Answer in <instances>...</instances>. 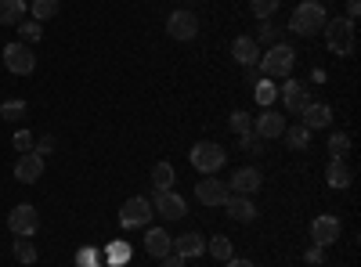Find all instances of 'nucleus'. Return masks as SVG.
<instances>
[{
	"mask_svg": "<svg viewBox=\"0 0 361 267\" xmlns=\"http://www.w3.org/2000/svg\"><path fill=\"white\" fill-rule=\"evenodd\" d=\"M188 159H192L195 170H202V173L209 177V173H217V170L228 163V152H224L217 141H195L192 152H188Z\"/></svg>",
	"mask_w": 361,
	"mask_h": 267,
	"instance_id": "nucleus-4",
	"label": "nucleus"
},
{
	"mask_svg": "<svg viewBox=\"0 0 361 267\" xmlns=\"http://www.w3.org/2000/svg\"><path fill=\"white\" fill-rule=\"evenodd\" d=\"M145 253L156 256V260H163L166 253H173V239L166 235V228H148L145 231Z\"/></svg>",
	"mask_w": 361,
	"mask_h": 267,
	"instance_id": "nucleus-19",
	"label": "nucleus"
},
{
	"mask_svg": "<svg viewBox=\"0 0 361 267\" xmlns=\"http://www.w3.org/2000/svg\"><path fill=\"white\" fill-rule=\"evenodd\" d=\"M33 152H37V156H44V159H47V156H51V152H54V137H51V134H47V137H40V141H33Z\"/></svg>",
	"mask_w": 361,
	"mask_h": 267,
	"instance_id": "nucleus-35",
	"label": "nucleus"
},
{
	"mask_svg": "<svg viewBox=\"0 0 361 267\" xmlns=\"http://www.w3.org/2000/svg\"><path fill=\"white\" fill-rule=\"evenodd\" d=\"M25 11H29L25 0H0V25H18Z\"/></svg>",
	"mask_w": 361,
	"mask_h": 267,
	"instance_id": "nucleus-22",
	"label": "nucleus"
},
{
	"mask_svg": "<svg viewBox=\"0 0 361 267\" xmlns=\"http://www.w3.org/2000/svg\"><path fill=\"white\" fill-rule=\"evenodd\" d=\"M325 181H329V188L343 192V188L354 181V170H350V163H347V159H329V166H325Z\"/></svg>",
	"mask_w": 361,
	"mask_h": 267,
	"instance_id": "nucleus-21",
	"label": "nucleus"
},
{
	"mask_svg": "<svg viewBox=\"0 0 361 267\" xmlns=\"http://www.w3.org/2000/svg\"><path fill=\"white\" fill-rule=\"evenodd\" d=\"M11 144H15V152H18V156H22V152H33V134L22 127V130L11 137Z\"/></svg>",
	"mask_w": 361,
	"mask_h": 267,
	"instance_id": "nucleus-34",
	"label": "nucleus"
},
{
	"mask_svg": "<svg viewBox=\"0 0 361 267\" xmlns=\"http://www.w3.org/2000/svg\"><path fill=\"white\" fill-rule=\"evenodd\" d=\"M195 199H199L202 206H224V199H228V188L217 181L214 173H209V177H202V181L195 185Z\"/></svg>",
	"mask_w": 361,
	"mask_h": 267,
	"instance_id": "nucleus-16",
	"label": "nucleus"
},
{
	"mask_svg": "<svg viewBox=\"0 0 361 267\" xmlns=\"http://www.w3.org/2000/svg\"><path fill=\"white\" fill-rule=\"evenodd\" d=\"M166 37L170 40H195L199 37V18H195V11H188V8H177V11H170L166 15Z\"/></svg>",
	"mask_w": 361,
	"mask_h": 267,
	"instance_id": "nucleus-5",
	"label": "nucleus"
},
{
	"mask_svg": "<svg viewBox=\"0 0 361 267\" xmlns=\"http://www.w3.org/2000/svg\"><path fill=\"white\" fill-rule=\"evenodd\" d=\"M325 22H329L325 4H318V0H304V4L293 11V18H289V33H296V37H318L325 29Z\"/></svg>",
	"mask_w": 361,
	"mask_h": 267,
	"instance_id": "nucleus-1",
	"label": "nucleus"
},
{
	"mask_svg": "<svg viewBox=\"0 0 361 267\" xmlns=\"http://www.w3.org/2000/svg\"><path fill=\"white\" fill-rule=\"evenodd\" d=\"M58 8H62L58 0H33V8H29V11H33V18H37V22H47V18H54V15H58Z\"/></svg>",
	"mask_w": 361,
	"mask_h": 267,
	"instance_id": "nucleus-30",
	"label": "nucleus"
},
{
	"mask_svg": "<svg viewBox=\"0 0 361 267\" xmlns=\"http://www.w3.org/2000/svg\"><path fill=\"white\" fill-rule=\"evenodd\" d=\"M40 37H44V22H37V18H22L18 22V40L22 44H40Z\"/></svg>",
	"mask_w": 361,
	"mask_h": 267,
	"instance_id": "nucleus-26",
	"label": "nucleus"
},
{
	"mask_svg": "<svg viewBox=\"0 0 361 267\" xmlns=\"http://www.w3.org/2000/svg\"><path fill=\"white\" fill-rule=\"evenodd\" d=\"M300 120H304L307 130H325L329 123H333V108H329L325 101H314V98H311V105L300 112Z\"/></svg>",
	"mask_w": 361,
	"mask_h": 267,
	"instance_id": "nucleus-17",
	"label": "nucleus"
},
{
	"mask_svg": "<svg viewBox=\"0 0 361 267\" xmlns=\"http://www.w3.org/2000/svg\"><path fill=\"white\" fill-rule=\"evenodd\" d=\"M8 228L18 235V239H33L37 228H40V213H37V206H29V202L15 206V210L8 213Z\"/></svg>",
	"mask_w": 361,
	"mask_h": 267,
	"instance_id": "nucleus-7",
	"label": "nucleus"
},
{
	"mask_svg": "<svg viewBox=\"0 0 361 267\" xmlns=\"http://www.w3.org/2000/svg\"><path fill=\"white\" fill-rule=\"evenodd\" d=\"M357 15H361V0H347V18L354 22Z\"/></svg>",
	"mask_w": 361,
	"mask_h": 267,
	"instance_id": "nucleus-39",
	"label": "nucleus"
},
{
	"mask_svg": "<svg viewBox=\"0 0 361 267\" xmlns=\"http://www.w3.org/2000/svg\"><path fill=\"white\" fill-rule=\"evenodd\" d=\"M238 141H243V148H246V152H260V137H253V134H243Z\"/></svg>",
	"mask_w": 361,
	"mask_h": 267,
	"instance_id": "nucleus-37",
	"label": "nucleus"
},
{
	"mask_svg": "<svg viewBox=\"0 0 361 267\" xmlns=\"http://www.w3.org/2000/svg\"><path fill=\"white\" fill-rule=\"evenodd\" d=\"M228 127H231V134H253V116L250 112H231V120H228Z\"/></svg>",
	"mask_w": 361,
	"mask_h": 267,
	"instance_id": "nucleus-32",
	"label": "nucleus"
},
{
	"mask_svg": "<svg viewBox=\"0 0 361 267\" xmlns=\"http://www.w3.org/2000/svg\"><path fill=\"white\" fill-rule=\"evenodd\" d=\"M279 4H282V0H250V8H253L257 18H271L279 11Z\"/></svg>",
	"mask_w": 361,
	"mask_h": 267,
	"instance_id": "nucleus-33",
	"label": "nucleus"
},
{
	"mask_svg": "<svg viewBox=\"0 0 361 267\" xmlns=\"http://www.w3.org/2000/svg\"><path fill=\"white\" fill-rule=\"evenodd\" d=\"M11 249H15V260L25 263V267H29V263H37V256H40L37 246H33V239H18V235H15V246H11Z\"/></svg>",
	"mask_w": 361,
	"mask_h": 267,
	"instance_id": "nucleus-27",
	"label": "nucleus"
},
{
	"mask_svg": "<svg viewBox=\"0 0 361 267\" xmlns=\"http://www.w3.org/2000/svg\"><path fill=\"white\" fill-rule=\"evenodd\" d=\"M282 141H286V144L293 148V152H304V148L311 144V130H307L304 123H296V127H286Z\"/></svg>",
	"mask_w": 361,
	"mask_h": 267,
	"instance_id": "nucleus-23",
	"label": "nucleus"
},
{
	"mask_svg": "<svg viewBox=\"0 0 361 267\" xmlns=\"http://www.w3.org/2000/svg\"><path fill=\"white\" fill-rule=\"evenodd\" d=\"M253 130H257V137H260V141H275V137H282V134H286V120H282V116H279L275 108H264V112L257 116Z\"/></svg>",
	"mask_w": 361,
	"mask_h": 267,
	"instance_id": "nucleus-13",
	"label": "nucleus"
},
{
	"mask_svg": "<svg viewBox=\"0 0 361 267\" xmlns=\"http://www.w3.org/2000/svg\"><path fill=\"white\" fill-rule=\"evenodd\" d=\"M257 66H260V73H264L267 80H282V76H289L293 66H296V51H293L286 40H279V44L267 47V54H260Z\"/></svg>",
	"mask_w": 361,
	"mask_h": 267,
	"instance_id": "nucleus-2",
	"label": "nucleus"
},
{
	"mask_svg": "<svg viewBox=\"0 0 361 267\" xmlns=\"http://www.w3.org/2000/svg\"><path fill=\"white\" fill-rule=\"evenodd\" d=\"M173 253L185 256V260H195V256L206 253V239L199 231H185V235H177V239H173Z\"/></svg>",
	"mask_w": 361,
	"mask_h": 267,
	"instance_id": "nucleus-20",
	"label": "nucleus"
},
{
	"mask_svg": "<svg viewBox=\"0 0 361 267\" xmlns=\"http://www.w3.org/2000/svg\"><path fill=\"white\" fill-rule=\"evenodd\" d=\"M148 221H152V202L148 199H127L123 206H119V228H145Z\"/></svg>",
	"mask_w": 361,
	"mask_h": 267,
	"instance_id": "nucleus-8",
	"label": "nucleus"
},
{
	"mask_svg": "<svg viewBox=\"0 0 361 267\" xmlns=\"http://www.w3.org/2000/svg\"><path fill=\"white\" fill-rule=\"evenodd\" d=\"M347 152H350V134H329V156L347 159Z\"/></svg>",
	"mask_w": 361,
	"mask_h": 267,
	"instance_id": "nucleus-29",
	"label": "nucleus"
},
{
	"mask_svg": "<svg viewBox=\"0 0 361 267\" xmlns=\"http://www.w3.org/2000/svg\"><path fill=\"white\" fill-rule=\"evenodd\" d=\"M40 177H44V156H37V152H22L18 163H15V181L33 185V181H40Z\"/></svg>",
	"mask_w": 361,
	"mask_h": 267,
	"instance_id": "nucleus-14",
	"label": "nucleus"
},
{
	"mask_svg": "<svg viewBox=\"0 0 361 267\" xmlns=\"http://www.w3.org/2000/svg\"><path fill=\"white\" fill-rule=\"evenodd\" d=\"M228 192L253 199V192H260V170H257V166H238V170L228 177Z\"/></svg>",
	"mask_w": 361,
	"mask_h": 267,
	"instance_id": "nucleus-11",
	"label": "nucleus"
},
{
	"mask_svg": "<svg viewBox=\"0 0 361 267\" xmlns=\"http://www.w3.org/2000/svg\"><path fill=\"white\" fill-rule=\"evenodd\" d=\"M185 263H188V260H185V256H177V253H166V256L159 260V267H185Z\"/></svg>",
	"mask_w": 361,
	"mask_h": 267,
	"instance_id": "nucleus-36",
	"label": "nucleus"
},
{
	"mask_svg": "<svg viewBox=\"0 0 361 267\" xmlns=\"http://www.w3.org/2000/svg\"><path fill=\"white\" fill-rule=\"evenodd\" d=\"M152 213H159L163 221H185L188 202L180 199L177 192H156V199H152Z\"/></svg>",
	"mask_w": 361,
	"mask_h": 267,
	"instance_id": "nucleus-10",
	"label": "nucleus"
},
{
	"mask_svg": "<svg viewBox=\"0 0 361 267\" xmlns=\"http://www.w3.org/2000/svg\"><path fill=\"white\" fill-rule=\"evenodd\" d=\"M173 181H177V173H173L170 163H156V166H152V188H156V192H170Z\"/></svg>",
	"mask_w": 361,
	"mask_h": 267,
	"instance_id": "nucleus-24",
	"label": "nucleus"
},
{
	"mask_svg": "<svg viewBox=\"0 0 361 267\" xmlns=\"http://www.w3.org/2000/svg\"><path fill=\"white\" fill-rule=\"evenodd\" d=\"M322 33H325V47L333 51V54L343 58V54L354 51V22H350L347 15H343V18H329Z\"/></svg>",
	"mask_w": 361,
	"mask_h": 267,
	"instance_id": "nucleus-3",
	"label": "nucleus"
},
{
	"mask_svg": "<svg viewBox=\"0 0 361 267\" xmlns=\"http://www.w3.org/2000/svg\"><path fill=\"white\" fill-rule=\"evenodd\" d=\"M206 253H209V256H217L221 263H228V260L235 256V246H231L228 235H217V239H209V242H206Z\"/></svg>",
	"mask_w": 361,
	"mask_h": 267,
	"instance_id": "nucleus-25",
	"label": "nucleus"
},
{
	"mask_svg": "<svg viewBox=\"0 0 361 267\" xmlns=\"http://www.w3.org/2000/svg\"><path fill=\"white\" fill-rule=\"evenodd\" d=\"M340 235H343V224H340V217H333V213H322V217H314L311 221V242L314 246H333V242H340Z\"/></svg>",
	"mask_w": 361,
	"mask_h": 267,
	"instance_id": "nucleus-9",
	"label": "nucleus"
},
{
	"mask_svg": "<svg viewBox=\"0 0 361 267\" xmlns=\"http://www.w3.org/2000/svg\"><path fill=\"white\" fill-rule=\"evenodd\" d=\"M4 66H8V73H15V76H29L37 69V54H33V47L29 44H8L4 47Z\"/></svg>",
	"mask_w": 361,
	"mask_h": 267,
	"instance_id": "nucleus-6",
	"label": "nucleus"
},
{
	"mask_svg": "<svg viewBox=\"0 0 361 267\" xmlns=\"http://www.w3.org/2000/svg\"><path fill=\"white\" fill-rule=\"evenodd\" d=\"M231 54H235V62H238V66L257 69V62H260V44H257L253 37H235Z\"/></svg>",
	"mask_w": 361,
	"mask_h": 267,
	"instance_id": "nucleus-18",
	"label": "nucleus"
},
{
	"mask_svg": "<svg viewBox=\"0 0 361 267\" xmlns=\"http://www.w3.org/2000/svg\"><path fill=\"white\" fill-rule=\"evenodd\" d=\"M304 260H307V263H322V260H325V253H322V246H314V249H307V253H304Z\"/></svg>",
	"mask_w": 361,
	"mask_h": 267,
	"instance_id": "nucleus-38",
	"label": "nucleus"
},
{
	"mask_svg": "<svg viewBox=\"0 0 361 267\" xmlns=\"http://www.w3.org/2000/svg\"><path fill=\"white\" fill-rule=\"evenodd\" d=\"M253 87H257V101H260V105H275V98H279L275 80H257Z\"/></svg>",
	"mask_w": 361,
	"mask_h": 267,
	"instance_id": "nucleus-31",
	"label": "nucleus"
},
{
	"mask_svg": "<svg viewBox=\"0 0 361 267\" xmlns=\"http://www.w3.org/2000/svg\"><path fill=\"white\" fill-rule=\"evenodd\" d=\"M228 267H257V263H253V260H243V256H231Z\"/></svg>",
	"mask_w": 361,
	"mask_h": 267,
	"instance_id": "nucleus-41",
	"label": "nucleus"
},
{
	"mask_svg": "<svg viewBox=\"0 0 361 267\" xmlns=\"http://www.w3.org/2000/svg\"><path fill=\"white\" fill-rule=\"evenodd\" d=\"M112 260H116V263H123V260H127V246H123V242L112 246Z\"/></svg>",
	"mask_w": 361,
	"mask_h": 267,
	"instance_id": "nucleus-40",
	"label": "nucleus"
},
{
	"mask_svg": "<svg viewBox=\"0 0 361 267\" xmlns=\"http://www.w3.org/2000/svg\"><path fill=\"white\" fill-rule=\"evenodd\" d=\"M224 210H228V217L235 224H253L257 221V202L246 199V195H228L224 199Z\"/></svg>",
	"mask_w": 361,
	"mask_h": 267,
	"instance_id": "nucleus-15",
	"label": "nucleus"
},
{
	"mask_svg": "<svg viewBox=\"0 0 361 267\" xmlns=\"http://www.w3.org/2000/svg\"><path fill=\"white\" fill-rule=\"evenodd\" d=\"M311 105V91H307V83L304 80H286V87H282V108L286 112H293V116H300Z\"/></svg>",
	"mask_w": 361,
	"mask_h": 267,
	"instance_id": "nucleus-12",
	"label": "nucleus"
},
{
	"mask_svg": "<svg viewBox=\"0 0 361 267\" xmlns=\"http://www.w3.org/2000/svg\"><path fill=\"white\" fill-rule=\"evenodd\" d=\"M25 112H29V105H25V101H18V98H11V101L0 105V120H8V123H22V120H25Z\"/></svg>",
	"mask_w": 361,
	"mask_h": 267,
	"instance_id": "nucleus-28",
	"label": "nucleus"
}]
</instances>
